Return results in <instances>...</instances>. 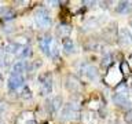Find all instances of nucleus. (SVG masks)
Returning <instances> with one entry per match:
<instances>
[{"label":"nucleus","instance_id":"obj_14","mask_svg":"<svg viewBox=\"0 0 132 124\" xmlns=\"http://www.w3.org/2000/svg\"><path fill=\"white\" fill-rule=\"evenodd\" d=\"M30 54H32V50L29 45H22V47H19V50L16 51L15 55L19 58V59H25V58H28V57H30Z\"/></svg>","mask_w":132,"mask_h":124},{"label":"nucleus","instance_id":"obj_5","mask_svg":"<svg viewBox=\"0 0 132 124\" xmlns=\"http://www.w3.org/2000/svg\"><path fill=\"white\" fill-rule=\"evenodd\" d=\"M113 102H114V105H117L121 109H131L132 107V102L127 94H114Z\"/></svg>","mask_w":132,"mask_h":124},{"label":"nucleus","instance_id":"obj_18","mask_svg":"<svg viewBox=\"0 0 132 124\" xmlns=\"http://www.w3.org/2000/svg\"><path fill=\"white\" fill-rule=\"evenodd\" d=\"M19 47H21V45L15 44V43H11V44H8L6 47V52L7 54H16V51L19 50Z\"/></svg>","mask_w":132,"mask_h":124},{"label":"nucleus","instance_id":"obj_24","mask_svg":"<svg viewBox=\"0 0 132 124\" xmlns=\"http://www.w3.org/2000/svg\"><path fill=\"white\" fill-rule=\"evenodd\" d=\"M23 124H37L33 119H30V120H26V121H23Z\"/></svg>","mask_w":132,"mask_h":124},{"label":"nucleus","instance_id":"obj_10","mask_svg":"<svg viewBox=\"0 0 132 124\" xmlns=\"http://www.w3.org/2000/svg\"><path fill=\"white\" fill-rule=\"evenodd\" d=\"M26 70H28V62L26 61H18L14 64V66H12L11 74L12 76H22Z\"/></svg>","mask_w":132,"mask_h":124},{"label":"nucleus","instance_id":"obj_21","mask_svg":"<svg viewBox=\"0 0 132 124\" xmlns=\"http://www.w3.org/2000/svg\"><path fill=\"white\" fill-rule=\"evenodd\" d=\"M111 59H113V57H111L110 54H109V55H106V57L102 59V66H105V68H106V66H109V65L111 64Z\"/></svg>","mask_w":132,"mask_h":124},{"label":"nucleus","instance_id":"obj_16","mask_svg":"<svg viewBox=\"0 0 132 124\" xmlns=\"http://www.w3.org/2000/svg\"><path fill=\"white\" fill-rule=\"evenodd\" d=\"M0 18L11 19V18H14V12L11 11V8L4 7V6H0Z\"/></svg>","mask_w":132,"mask_h":124},{"label":"nucleus","instance_id":"obj_26","mask_svg":"<svg viewBox=\"0 0 132 124\" xmlns=\"http://www.w3.org/2000/svg\"><path fill=\"white\" fill-rule=\"evenodd\" d=\"M0 81H2V76H0Z\"/></svg>","mask_w":132,"mask_h":124},{"label":"nucleus","instance_id":"obj_8","mask_svg":"<svg viewBox=\"0 0 132 124\" xmlns=\"http://www.w3.org/2000/svg\"><path fill=\"white\" fill-rule=\"evenodd\" d=\"M118 39H120V44L124 45V47H128V45L132 44V33L127 28H121L118 32Z\"/></svg>","mask_w":132,"mask_h":124},{"label":"nucleus","instance_id":"obj_15","mask_svg":"<svg viewBox=\"0 0 132 124\" xmlns=\"http://www.w3.org/2000/svg\"><path fill=\"white\" fill-rule=\"evenodd\" d=\"M66 87H68L70 91H77L78 88H80V83H78V80L76 77L69 76L68 80H66Z\"/></svg>","mask_w":132,"mask_h":124},{"label":"nucleus","instance_id":"obj_7","mask_svg":"<svg viewBox=\"0 0 132 124\" xmlns=\"http://www.w3.org/2000/svg\"><path fill=\"white\" fill-rule=\"evenodd\" d=\"M7 87L10 91H15V90H19V88H23L25 87V79L23 76H10L7 81Z\"/></svg>","mask_w":132,"mask_h":124},{"label":"nucleus","instance_id":"obj_25","mask_svg":"<svg viewBox=\"0 0 132 124\" xmlns=\"http://www.w3.org/2000/svg\"><path fill=\"white\" fill-rule=\"evenodd\" d=\"M111 124H117V123H116V121H113V123H111Z\"/></svg>","mask_w":132,"mask_h":124},{"label":"nucleus","instance_id":"obj_3","mask_svg":"<svg viewBox=\"0 0 132 124\" xmlns=\"http://www.w3.org/2000/svg\"><path fill=\"white\" fill-rule=\"evenodd\" d=\"M78 70H80V73L85 79H88V80H91V81L96 80L98 76H99V72H98L96 66H94L91 64H87V62H84V64H81L80 66H78Z\"/></svg>","mask_w":132,"mask_h":124},{"label":"nucleus","instance_id":"obj_6","mask_svg":"<svg viewBox=\"0 0 132 124\" xmlns=\"http://www.w3.org/2000/svg\"><path fill=\"white\" fill-rule=\"evenodd\" d=\"M62 102H63L62 97H61V95H56V97L48 98L47 101H45V107L48 109L50 113H56V112L61 109Z\"/></svg>","mask_w":132,"mask_h":124},{"label":"nucleus","instance_id":"obj_23","mask_svg":"<svg viewBox=\"0 0 132 124\" xmlns=\"http://www.w3.org/2000/svg\"><path fill=\"white\" fill-rule=\"evenodd\" d=\"M121 66H122V69H124V73H128V72H129V68H128L127 62H122Z\"/></svg>","mask_w":132,"mask_h":124},{"label":"nucleus","instance_id":"obj_17","mask_svg":"<svg viewBox=\"0 0 132 124\" xmlns=\"http://www.w3.org/2000/svg\"><path fill=\"white\" fill-rule=\"evenodd\" d=\"M50 57L54 58V59L59 57V48H58V44H56V41H55V40L52 41L51 48H50Z\"/></svg>","mask_w":132,"mask_h":124},{"label":"nucleus","instance_id":"obj_19","mask_svg":"<svg viewBox=\"0 0 132 124\" xmlns=\"http://www.w3.org/2000/svg\"><path fill=\"white\" fill-rule=\"evenodd\" d=\"M116 92L117 94H127L128 92V86L125 83H120V84L116 86Z\"/></svg>","mask_w":132,"mask_h":124},{"label":"nucleus","instance_id":"obj_11","mask_svg":"<svg viewBox=\"0 0 132 124\" xmlns=\"http://www.w3.org/2000/svg\"><path fill=\"white\" fill-rule=\"evenodd\" d=\"M62 47H63V51L66 54H73L76 51V44H74V41L72 39H69V37H66V39L62 40Z\"/></svg>","mask_w":132,"mask_h":124},{"label":"nucleus","instance_id":"obj_1","mask_svg":"<svg viewBox=\"0 0 132 124\" xmlns=\"http://www.w3.org/2000/svg\"><path fill=\"white\" fill-rule=\"evenodd\" d=\"M78 114H80V105H78V102L70 101L62 107L61 114H59V120L62 123L70 121V120H77Z\"/></svg>","mask_w":132,"mask_h":124},{"label":"nucleus","instance_id":"obj_20","mask_svg":"<svg viewBox=\"0 0 132 124\" xmlns=\"http://www.w3.org/2000/svg\"><path fill=\"white\" fill-rule=\"evenodd\" d=\"M21 97H22L23 99H29V98H32V92H30V90H29V87L25 86L22 91H21Z\"/></svg>","mask_w":132,"mask_h":124},{"label":"nucleus","instance_id":"obj_2","mask_svg":"<svg viewBox=\"0 0 132 124\" xmlns=\"http://www.w3.org/2000/svg\"><path fill=\"white\" fill-rule=\"evenodd\" d=\"M35 24L37 28L40 29H48L51 26L52 21H51V15H50V12L45 10V8L40 7L37 8L36 12H35Z\"/></svg>","mask_w":132,"mask_h":124},{"label":"nucleus","instance_id":"obj_22","mask_svg":"<svg viewBox=\"0 0 132 124\" xmlns=\"http://www.w3.org/2000/svg\"><path fill=\"white\" fill-rule=\"evenodd\" d=\"M125 120L128 124H132V112H128L127 116H125Z\"/></svg>","mask_w":132,"mask_h":124},{"label":"nucleus","instance_id":"obj_9","mask_svg":"<svg viewBox=\"0 0 132 124\" xmlns=\"http://www.w3.org/2000/svg\"><path fill=\"white\" fill-rule=\"evenodd\" d=\"M52 41H54V39L50 35H45L43 37H40V40H39V47L41 50V52H44L45 55H48V57H50V48H51Z\"/></svg>","mask_w":132,"mask_h":124},{"label":"nucleus","instance_id":"obj_13","mask_svg":"<svg viewBox=\"0 0 132 124\" xmlns=\"http://www.w3.org/2000/svg\"><path fill=\"white\" fill-rule=\"evenodd\" d=\"M132 10V3L131 2H120L117 6H116V11L118 14H127Z\"/></svg>","mask_w":132,"mask_h":124},{"label":"nucleus","instance_id":"obj_4","mask_svg":"<svg viewBox=\"0 0 132 124\" xmlns=\"http://www.w3.org/2000/svg\"><path fill=\"white\" fill-rule=\"evenodd\" d=\"M40 86H41V94L43 95H48L52 92V76H51V73L41 74Z\"/></svg>","mask_w":132,"mask_h":124},{"label":"nucleus","instance_id":"obj_27","mask_svg":"<svg viewBox=\"0 0 132 124\" xmlns=\"http://www.w3.org/2000/svg\"><path fill=\"white\" fill-rule=\"evenodd\" d=\"M131 26H132V21H131Z\"/></svg>","mask_w":132,"mask_h":124},{"label":"nucleus","instance_id":"obj_12","mask_svg":"<svg viewBox=\"0 0 132 124\" xmlns=\"http://www.w3.org/2000/svg\"><path fill=\"white\" fill-rule=\"evenodd\" d=\"M70 32H72V28H70V25H68V24H59L56 26V33L61 37H63V39L69 37Z\"/></svg>","mask_w":132,"mask_h":124}]
</instances>
